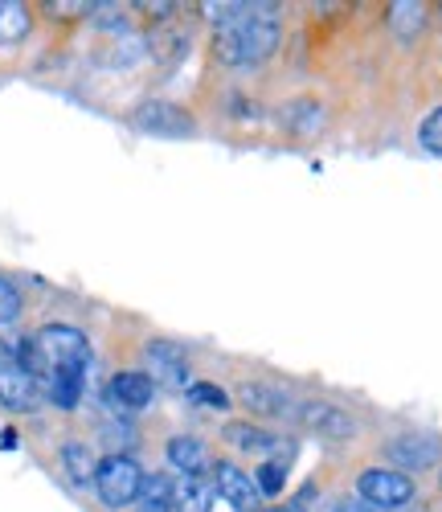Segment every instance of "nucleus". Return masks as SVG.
<instances>
[{"instance_id": "nucleus-1", "label": "nucleus", "mask_w": 442, "mask_h": 512, "mask_svg": "<svg viewBox=\"0 0 442 512\" xmlns=\"http://www.w3.org/2000/svg\"><path fill=\"white\" fill-rule=\"evenodd\" d=\"M213 21V54L226 66H254L279 46L275 5H205Z\"/></svg>"}, {"instance_id": "nucleus-2", "label": "nucleus", "mask_w": 442, "mask_h": 512, "mask_svg": "<svg viewBox=\"0 0 442 512\" xmlns=\"http://www.w3.org/2000/svg\"><path fill=\"white\" fill-rule=\"evenodd\" d=\"M86 365H91V345H86V336L70 324H46L33 336H25V345H21V369H29L41 381V390H46L54 377L86 373Z\"/></svg>"}, {"instance_id": "nucleus-3", "label": "nucleus", "mask_w": 442, "mask_h": 512, "mask_svg": "<svg viewBox=\"0 0 442 512\" xmlns=\"http://www.w3.org/2000/svg\"><path fill=\"white\" fill-rule=\"evenodd\" d=\"M95 488H99V500L107 508H127V504L140 500L144 472H140V463L131 455H107L95 467Z\"/></svg>"}, {"instance_id": "nucleus-4", "label": "nucleus", "mask_w": 442, "mask_h": 512, "mask_svg": "<svg viewBox=\"0 0 442 512\" xmlns=\"http://www.w3.org/2000/svg\"><path fill=\"white\" fill-rule=\"evenodd\" d=\"M357 492L377 512H389V508H406L414 500V480L402 476V472H389V467H373V472L361 476Z\"/></svg>"}, {"instance_id": "nucleus-5", "label": "nucleus", "mask_w": 442, "mask_h": 512, "mask_svg": "<svg viewBox=\"0 0 442 512\" xmlns=\"http://www.w3.org/2000/svg\"><path fill=\"white\" fill-rule=\"evenodd\" d=\"M144 361H148V377L152 386H164V390H189V357L181 345L172 340H152L144 349Z\"/></svg>"}, {"instance_id": "nucleus-6", "label": "nucleus", "mask_w": 442, "mask_h": 512, "mask_svg": "<svg viewBox=\"0 0 442 512\" xmlns=\"http://www.w3.org/2000/svg\"><path fill=\"white\" fill-rule=\"evenodd\" d=\"M136 127H140V132H152V136H164V140H185V136H193V119H189L181 107H176V103H164V99L140 103Z\"/></svg>"}, {"instance_id": "nucleus-7", "label": "nucleus", "mask_w": 442, "mask_h": 512, "mask_svg": "<svg viewBox=\"0 0 442 512\" xmlns=\"http://www.w3.org/2000/svg\"><path fill=\"white\" fill-rule=\"evenodd\" d=\"M291 414L299 418V426H307V431H316V435H324V439H332V443H344V439L357 435V422H352V418H348L340 406H332V402H303V406H295Z\"/></svg>"}, {"instance_id": "nucleus-8", "label": "nucleus", "mask_w": 442, "mask_h": 512, "mask_svg": "<svg viewBox=\"0 0 442 512\" xmlns=\"http://www.w3.org/2000/svg\"><path fill=\"white\" fill-rule=\"evenodd\" d=\"M213 488L221 492V500H230V508L238 512H262V488L254 476H246L234 463H217L213 467Z\"/></svg>"}, {"instance_id": "nucleus-9", "label": "nucleus", "mask_w": 442, "mask_h": 512, "mask_svg": "<svg viewBox=\"0 0 442 512\" xmlns=\"http://www.w3.org/2000/svg\"><path fill=\"white\" fill-rule=\"evenodd\" d=\"M41 398H46V390H41V381L21 369V365H5L0 369V402H5L9 410H37Z\"/></svg>"}, {"instance_id": "nucleus-10", "label": "nucleus", "mask_w": 442, "mask_h": 512, "mask_svg": "<svg viewBox=\"0 0 442 512\" xmlns=\"http://www.w3.org/2000/svg\"><path fill=\"white\" fill-rule=\"evenodd\" d=\"M152 394H156L152 377H148V373H136V369L115 373V377L107 381V402H111L115 410H127V414L152 406Z\"/></svg>"}, {"instance_id": "nucleus-11", "label": "nucleus", "mask_w": 442, "mask_h": 512, "mask_svg": "<svg viewBox=\"0 0 442 512\" xmlns=\"http://www.w3.org/2000/svg\"><path fill=\"white\" fill-rule=\"evenodd\" d=\"M385 451H389V459L397 467H414V472H422V467H434L442 459V443L430 439V435H397Z\"/></svg>"}, {"instance_id": "nucleus-12", "label": "nucleus", "mask_w": 442, "mask_h": 512, "mask_svg": "<svg viewBox=\"0 0 442 512\" xmlns=\"http://www.w3.org/2000/svg\"><path fill=\"white\" fill-rule=\"evenodd\" d=\"M213 496L217 488L209 476H181L172 484V512H209Z\"/></svg>"}, {"instance_id": "nucleus-13", "label": "nucleus", "mask_w": 442, "mask_h": 512, "mask_svg": "<svg viewBox=\"0 0 442 512\" xmlns=\"http://www.w3.org/2000/svg\"><path fill=\"white\" fill-rule=\"evenodd\" d=\"M168 463H172L181 476H209V472H213V467H209V451H205L197 439H189V435H176V439L168 443Z\"/></svg>"}, {"instance_id": "nucleus-14", "label": "nucleus", "mask_w": 442, "mask_h": 512, "mask_svg": "<svg viewBox=\"0 0 442 512\" xmlns=\"http://www.w3.org/2000/svg\"><path fill=\"white\" fill-rule=\"evenodd\" d=\"M242 402H246V410H254V414H275V418H283V414H291L295 406H291V398L283 394V390H275V386H242V394H238Z\"/></svg>"}, {"instance_id": "nucleus-15", "label": "nucleus", "mask_w": 442, "mask_h": 512, "mask_svg": "<svg viewBox=\"0 0 442 512\" xmlns=\"http://www.w3.org/2000/svg\"><path fill=\"white\" fill-rule=\"evenodd\" d=\"M33 17L25 5H17V0H0V50L5 46H17V41L29 33Z\"/></svg>"}, {"instance_id": "nucleus-16", "label": "nucleus", "mask_w": 442, "mask_h": 512, "mask_svg": "<svg viewBox=\"0 0 442 512\" xmlns=\"http://www.w3.org/2000/svg\"><path fill=\"white\" fill-rule=\"evenodd\" d=\"M389 29L402 41H414L426 29V9L410 5V0H402V5H389Z\"/></svg>"}, {"instance_id": "nucleus-17", "label": "nucleus", "mask_w": 442, "mask_h": 512, "mask_svg": "<svg viewBox=\"0 0 442 512\" xmlns=\"http://www.w3.org/2000/svg\"><path fill=\"white\" fill-rule=\"evenodd\" d=\"M226 439H230L234 447H242V451H258V455L279 447V435L258 431V426H250V422H230V426H226Z\"/></svg>"}, {"instance_id": "nucleus-18", "label": "nucleus", "mask_w": 442, "mask_h": 512, "mask_svg": "<svg viewBox=\"0 0 442 512\" xmlns=\"http://www.w3.org/2000/svg\"><path fill=\"white\" fill-rule=\"evenodd\" d=\"M62 467H66V476H70L74 484H91L99 463H95V455L86 451L82 443H66V447H62Z\"/></svg>"}, {"instance_id": "nucleus-19", "label": "nucleus", "mask_w": 442, "mask_h": 512, "mask_svg": "<svg viewBox=\"0 0 442 512\" xmlns=\"http://www.w3.org/2000/svg\"><path fill=\"white\" fill-rule=\"evenodd\" d=\"M136 504H140V512H172V484L164 476H148Z\"/></svg>"}, {"instance_id": "nucleus-20", "label": "nucleus", "mask_w": 442, "mask_h": 512, "mask_svg": "<svg viewBox=\"0 0 442 512\" xmlns=\"http://www.w3.org/2000/svg\"><path fill=\"white\" fill-rule=\"evenodd\" d=\"M418 140H422V148H426V152L442 156V107H438V111H430V115L422 119V127H418Z\"/></svg>"}, {"instance_id": "nucleus-21", "label": "nucleus", "mask_w": 442, "mask_h": 512, "mask_svg": "<svg viewBox=\"0 0 442 512\" xmlns=\"http://www.w3.org/2000/svg\"><path fill=\"white\" fill-rule=\"evenodd\" d=\"M291 127H295V132L299 136H307V132H316V127H320V103H295L291 107Z\"/></svg>"}, {"instance_id": "nucleus-22", "label": "nucleus", "mask_w": 442, "mask_h": 512, "mask_svg": "<svg viewBox=\"0 0 442 512\" xmlns=\"http://www.w3.org/2000/svg\"><path fill=\"white\" fill-rule=\"evenodd\" d=\"M189 402H197V406H209V410H221V406H230L226 390L209 386V381H193V386H189Z\"/></svg>"}, {"instance_id": "nucleus-23", "label": "nucleus", "mask_w": 442, "mask_h": 512, "mask_svg": "<svg viewBox=\"0 0 442 512\" xmlns=\"http://www.w3.org/2000/svg\"><path fill=\"white\" fill-rule=\"evenodd\" d=\"M17 316H21V295H17V287L9 279H0V328L13 324Z\"/></svg>"}, {"instance_id": "nucleus-24", "label": "nucleus", "mask_w": 442, "mask_h": 512, "mask_svg": "<svg viewBox=\"0 0 442 512\" xmlns=\"http://www.w3.org/2000/svg\"><path fill=\"white\" fill-rule=\"evenodd\" d=\"M283 476H287V472H283V467H279V463H262V467H258V476H254V480H258V488H262V496H275V492L283 488Z\"/></svg>"}, {"instance_id": "nucleus-25", "label": "nucleus", "mask_w": 442, "mask_h": 512, "mask_svg": "<svg viewBox=\"0 0 442 512\" xmlns=\"http://www.w3.org/2000/svg\"><path fill=\"white\" fill-rule=\"evenodd\" d=\"M21 345H25L21 336H13L9 328H0V369H5V365H21Z\"/></svg>"}, {"instance_id": "nucleus-26", "label": "nucleus", "mask_w": 442, "mask_h": 512, "mask_svg": "<svg viewBox=\"0 0 442 512\" xmlns=\"http://www.w3.org/2000/svg\"><path fill=\"white\" fill-rule=\"evenodd\" d=\"M152 50H156V54L168 62V58H176V54H185V50H189V41H185V37H172V33H156Z\"/></svg>"}, {"instance_id": "nucleus-27", "label": "nucleus", "mask_w": 442, "mask_h": 512, "mask_svg": "<svg viewBox=\"0 0 442 512\" xmlns=\"http://www.w3.org/2000/svg\"><path fill=\"white\" fill-rule=\"evenodd\" d=\"M328 512H377V508H373V504H365V500H348V496H344V500H336Z\"/></svg>"}, {"instance_id": "nucleus-28", "label": "nucleus", "mask_w": 442, "mask_h": 512, "mask_svg": "<svg viewBox=\"0 0 442 512\" xmlns=\"http://www.w3.org/2000/svg\"><path fill=\"white\" fill-rule=\"evenodd\" d=\"M262 512H303L299 504H279V508H262Z\"/></svg>"}]
</instances>
